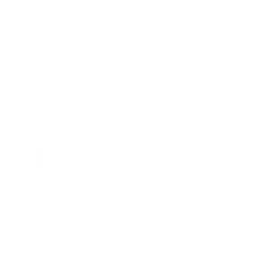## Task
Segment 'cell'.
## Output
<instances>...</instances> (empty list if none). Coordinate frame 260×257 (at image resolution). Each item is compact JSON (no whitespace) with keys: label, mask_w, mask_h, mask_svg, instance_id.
I'll list each match as a JSON object with an SVG mask.
<instances>
[]
</instances>
